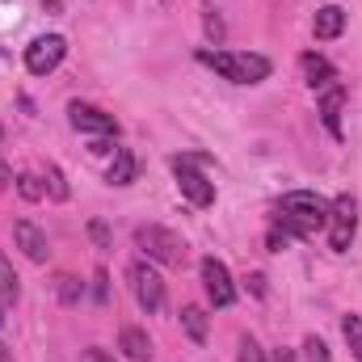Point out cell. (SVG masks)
<instances>
[{
	"label": "cell",
	"mask_w": 362,
	"mask_h": 362,
	"mask_svg": "<svg viewBox=\"0 0 362 362\" xmlns=\"http://www.w3.org/2000/svg\"><path fill=\"white\" fill-rule=\"evenodd\" d=\"M278 211H282L278 223H282L286 232H295V236H316V232L329 223L333 202H325V198L312 194V189H291V194H282V206H278Z\"/></svg>",
	"instance_id": "1"
},
{
	"label": "cell",
	"mask_w": 362,
	"mask_h": 362,
	"mask_svg": "<svg viewBox=\"0 0 362 362\" xmlns=\"http://www.w3.org/2000/svg\"><path fill=\"white\" fill-rule=\"evenodd\" d=\"M198 64L215 68L223 81L232 85H262L270 76V59L266 55H232V51H198Z\"/></svg>",
	"instance_id": "2"
},
{
	"label": "cell",
	"mask_w": 362,
	"mask_h": 362,
	"mask_svg": "<svg viewBox=\"0 0 362 362\" xmlns=\"http://www.w3.org/2000/svg\"><path fill=\"white\" fill-rule=\"evenodd\" d=\"M135 245L148 253V262H160V266H181L185 262V240L177 232L160 228V223H139L135 228Z\"/></svg>",
	"instance_id": "3"
},
{
	"label": "cell",
	"mask_w": 362,
	"mask_h": 362,
	"mask_svg": "<svg viewBox=\"0 0 362 362\" xmlns=\"http://www.w3.org/2000/svg\"><path fill=\"white\" fill-rule=\"evenodd\" d=\"M131 291H135V299H139V308L144 312H160L165 308V278L156 274L152 262H131Z\"/></svg>",
	"instance_id": "4"
},
{
	"label": "cell",
	"mask_w": 362,
	"mask_h": 362,
	"mask_svg": "<svg viewBox=\"0 0 362 362\" xmlns=\"http://www.w3.org/2000/svg\"><path fill=\"white\" fill-rule=\"evenodd\" d=\"M173 173H177V189L194 206L215 202V185L206 181V173H198V156H173Z\"/></svg>",
	"instance_id": "5"
},
{
	"label": "cell",
	"mask_w": 362,
	"mask_h": 362,
	"mask_svg": "<svg viewBox=\"0 0 362 362\" xmlns=\"http://www.w3.org/2000/svg\"><path fill=\"white\" fill-rule=\"evenodd\" d=\"M64 55H68V42H64L59 34H42V38H34V42L25 47V68H30L34 76H47V72H55V68L64 64Z\"/></svg>",
	"instance_id": "6"
},
{
	"label": "cell",
	"mask_w": 362,
	"mask_h": 362,
	"mask_svg": "<svg viewBox=\"0 0 362 362\" xmlns=\"http://www.w3.org/2000/svg\"><path fill=\"white\" fill-rule=\"evenodd\" d=\"M354 232H358V206H354L350 194H341V198L333 202V215H329V245H333L337 253H346L350 240H354Z\"/></svg>",
	"instance_id": "7"
},
{
	"label": "cell",
	"mask_w": 362,
	"mask_h": 362,
	"mask_svg": "<svg viewBox=\"0 0 362 362\" xmlns=\"http://www.w3.org/2000/svg\"><path fill=\"white\" fill-rule=\"evenodd\" d=\"M202 286H206V295H211V303H215V308L236 303L232 274H228V266H223L219 257H202Z\"/></svg>",
	"instance_id": "8"
},
{
	"label": "cell",
	"mask_w": 362,
	"mask_h": 362,
	"mask_svg": "<svg viewBox=\"0 0 362 362\" xmlns=\"http://www.w3.org/2000/svg\"><path fill=\"white\" fill-rule=\"evenodd\" d=\"M68 118H72V127L85 131V135H114V131H118L114 114L97 110V105H89V101H72V105H68Z\"/></svg>",
	"instance_id": "9"
},
{
	"label": "cell",
	"mask_w": 362,
	"mask_h": 362,
	"mask_svg": "<svg viewBox=\"0 0 362 362\" xmlns=\"http://www.w3.org/2000/svg\"><path fill=\"white\" fill-rule=\"evenodd\" d=\"M13 240H17V249L30 257V262H47V232L38 228V223H30V219H17L13 223Z\"/></svg>",
	"instance_id": "10"
},
{
	"label": "cell",
	"mask_w": 362,
	"mask_h": 362,
	"mask_svg": "<svg viewBox=\"0 0 362 362\" xmlns=\"http://www.w3.org/2000/svg\"><path fill=\"white\" fill-rule=\"evenodd\" d=\"M341 105H346V89L329 85V89L320 93V122H325V131L333 139H341Z\"/></svg>",
	"instance_id": "11"
},
{
	"label": "cell",
	"mask_w": 362,
	"mask_h": 362,
	"mask_svg": "<svg viewBox=\"0 0 362 362\" xmlns=\"http://www.w3.org/2000/svg\"><path fill=\"white\" fill-rule=\"evenodd\" d=\"M341 30H346V8H341V4H325V8H316V17H312V34H316L320 42L337 38Z\"/></svg>",
	"instance_id": "12"
},
{
	"label": "cell",
	"mask_w": 362,
	"mask_h": 362,
	"mask_svg": "<svg viewBox=\"0 0 362 362\" xmlns=\"http://www.w3.org/2000/svg\"><path fill=\"white\" fill-rule=\"evenodd\" d=\"M118 350L127 354V358H135V362H148L156 350H152V337L144 333V329H135V325H127L122 333H118Z\"/></svg>",
	"instance_id": "13"
},
{
	"label": "cell",
	"mask_w": 362,
	"mask_h": 362,
	"mask_svg": "<svg viewBox=\"0 0 362 362\" xmlns=\"http://www.w3.org/2000/svg\"><path fill=\"white\" fill-rule=\"evenodd\" d=\"M299 68H303V76H308V85H312V89H329V85L337 81L333 64H329L325 55H316V51H308V55L299 59Z\"/></svg>",
	"instance_id": "14"
},
{
	"label": "cell",
	"mask_w": 362,
	"mask_h": 362,
	"mask_svg": "<svg viewBox=\"0 0 362 362\" xmlns=\"http://www.w3.org/2000/svg\"><path fill=\"white\" fill-rule=\"evenodd\" d=\"M135 169H139L135 156H131L127 148H118V152H114V165L105 169V181H110V185H131V181H135Z\"/></svg>",
	"instance_id": "15"
},
{
	"label": "cell",
	"mask_w": 362,
	"mask_h": 362,
	"mask_svg": "<svg viewBox=\"0 0 362 362\" xmlns=\"http://www.w3.org/2000/svg\"><path fill=\"white\" fill-rule=\"evenodd\" d=\"M181 329L189 333V341H206V312L198 303H185L181 308Z\"/></svg>",
	"instance_id": "16"
},
{
	"label": "cell",
	"mask_w": 362,
	"mask_h": 362,
	"mask_svg": "<svg viewBox=\"0 0 362 362\" xmlns=\"http://www.w3.org/2000/svg\"><path fill=\"white\" fill-rule=\"evenodd\" d=\"M17 295H21V282H17V274L8 266V257L0 253V303L8 308V303H17Z\"/></svg>",
	"instance_id": "17"
},
{
	"label": "cell",
	"mask_w": 362,
	"mask_h": 362,
	"mask_svg": "<svg viewBox=\"0 0 362 362\" xmlns=\"http://www.w3.org/2000/svg\"><path fill=\"white\" fill-rule=\"evenodd\" d=\"M341 333H346V346H350V354L362 362V316H346V320H341Z\"/></svg>",
	"instance_id": "18"
},
{
	"label": "cell",
	"mask_w": 362,
	"mask_h": 362,
	"mask_svg": "<svg viewBox=\"0 0 362 362\" xmlns=\"http://www.w3.org/2000/svg\"><path fill=\"white\" fill-rule=\"evenodd\" d=\"M47 189H51L55 202L68 198V181H64V173H59V165H47Z\"/></svg>",
	"instance_id": "19"
},
{
	"label": "cell",
	"mask_w": 362,
	"mask_h": 362,
	"mask_svg": "<svg viewBox=\"0 0 362 362\" xmlns=\"http://www.w3.org/2000/svg\"><path fill=\"white\" fill-rule=\"evenodd\" d=\"M17 194H21L25 202H38V198H42V185H38V177L21 173V177H17Z\"/></svg>",
	"instance_id": "20"
},
{
	"label": "cell",
	"mask_w": 362,
	"mask_h": 362,
	"mask_svg": "<svg viewBox=\"0 0 362 362\" xmlns=\"http://www.w3.org/2000/svg\"><path fill=\"white\" fill-rule=\"evenodd\" d=\"M303 358L308 362H333L329 358V346H325L320 337H308V341H303Z\"/></svg>",
	"instance_id": "21"
},
{
	"label": "cell",
	"mask_w": 362,
	"mask_h": 362,
	"mask_svg": "<svg viewBox=\"0 0 362 362\" xmlns=\"http://www.w3.org/2000/svg\"><path fill=\"white\" fill-rule=\"evenodd\" d=\"M236 362H266V350H262L253 337H240V354H236Z\"/></svg>",
	"instance_id": "22"
},
{
	"label": "cell",
	"mask_w": 362,
	"mask_h": 362,
	"mask_svg": "<svg viewBox=\"0 0 362 362\" xmlns=\"http://www.w3.org/2000/svg\"><path fill=\"white\" fill-rule=\"evenodd\" d=\"M59 299H64V303H76V299H81V282H76L72 274L59 278Z\"/></svg>",
	"instance_id": "23"
},
{
	"label": "cell",
	"mask_w": 362,
	"mask_h": 362,
	"mask_svg": "<svg viewBox=\"0 0 362 362\" xmlns=\"http://www.w3.org/2000/svg\"><path fill=\"white\" fill-rule=\"evenodd\" d=\"M93 299H97V303H110V274L105 270L93 274Z\"/></svg>",
	"instance_id": "24"
},
{
	"label": "cell",
	"mask_w": 362,
	"mask_h": 362,
	"mask_svg": "<svg viewBox=\"0 0 362 362\" xmlns=\"http://www.w3.org/2000/svg\"><path fill=\"white\" fill-rule=\"evenodd\" d=\"M202 25H206V38L219 47V42H223V21H219V13H206V17H202Z\"/></svg>",
	"instance_id": "25"
},
{
	"label": "cell",
	"mask_w": 362,
	"mask_h": 362,
	"mask_svg": "<svg viewBox=\"0 0 362 362\" xmlns=\"http://www.w3.org/2000/svg\"><path fill=\"white\" fill-rule=\"evenodd\" d=\"M89 236H93V240H97V245H101V249L110 245V228H105V223H97V219H93V223H89Z\"/></svg>",
	"instance_id": "26"
},
{
	"label": "cell",
	"mask_w": 362,
	"mask_h": 362,
	"mask_svg": "<svg viewBox=\"0 0 362 362\" xmlns=\"http://www.w3.org/2000/svg\"><path fill=\"white\" fill-rule=\"evenodd\" d=\"M85 362H114V358H110V354H105V350H97V346H93L89 354H85Z\"/></svg>",
	"instance_id": "27"
},
{
	"label": "cell",
	"mask_w": 362,
	"mask_h": 362,
	"mask_svg": "<svg viewBox=\"0 0 362 362\" xmlns=\"http://www.w3.org/2000/svg\"><path fill=\"white\" fill-rule=\"evenodd\" d=\"M8 181H13V173H8V165H4V160H0V194H4V189H8Z\"/></svg>",
	"instance_id": "28"
},
{
	"label": "cell",
	"mask_w": 362,
	"mask_h": 362,
	"mask_svg": "<svg viewBox=\"0 0 362 362\" xmlns=\"http://www.w3.org/2000/svg\"><path fill=\"white\" fill-rule=\"evenodd\" d=\"M270 362H295V354H291V350H274Z\"/></svg>",
	"instance_id": "29"
},
{
	"label": "cell",
	"mask_w": 362,
	"mask_h": 362,
	"mask_svg": "<svg viewBox=\"0 0 362 362\" xmlns=\"http://www.w3.org/2000/svg\"><path fill=\"white\" fill-rule=\"evenodd\" d=\"M0 362H13V350H8L4 341H0Z\"/></svg>",
	"instance_id": "30"
},
{
	"label": "cell",
	"mask_w": 362,
	"mask_h": 362,
	"mask_svg": "<svg viewBox=\"0 0 362 362\" xmlns=\"http://www.w3.org/2000/svg\"><path fill=\"white\" fill-rule=\"evenodd\" d=\"M0 308H4V303H0ZM0 325H4V312H0Z\"/></svg>",
	"instance_id": "31"
},
{
	"label": "cell",
	"mask_w": 362,
	"mask_h": 362,
	"mask_svg": "<svg viewBox=\"0 0 362 362\" xmlns=\"http://www.w3.org/2000/svg\"><path fill=\"white\" fill-rule=\"evenodd\" d=\"M0 139H4V127H0Z\"/></svg>",
	"instance_id": "32"
}]
</instances>
